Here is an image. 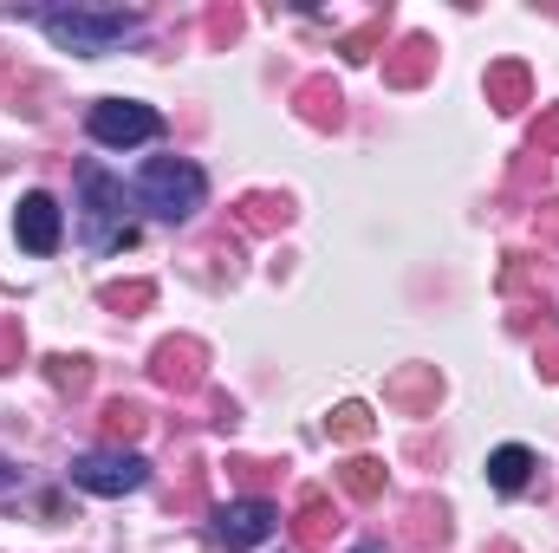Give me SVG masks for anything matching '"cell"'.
<instances>
[{"label":"cell","mask_w":559,"mask_h":553,"mask_svg":"<svg viewBox=\"0 0 559 553\" xmlns=\"http://www.w3.org/2000/svg\"><path fill=\"white\" fill-rule=\"evenodd\" d=\"M39 26H46L59 46H72V52L98 59V52H111L118 39H131V33H138V13H131V7H46V13H39Z\"/></svg>","instance_id":"6da1fadb"},{"label":"cell","mask_w":559,"mask_h":553,"mask_svg":"<svg viewBox=\"0 0 559 553\" xmlns=\"http://www.w3.org/2000/svg\"><path fill=\"white\" fill-rule=\"evenodd\" d=\"M202 196H209V183H202V169H195L189 156H150V163H143L138 202L156 222H189V215L202 209Z\"/></svg>","instance_id":"7a4b0ae2"},{"label":"cell","mask_w":559,"mask_h":553,"mask_svg":"<svg viewBox=\"0 0 559 553\" xmlns=\"http://www.w3.org/2000/svg\"><path fill=\"white\" fill-rule=\"evenodd\" d=\"M79 189H85V202H79V209H85V242H92V248H131L138 228L124 222V189H118L98 163L79 169Z\"/></svg>","instance_id":"3957f363"},{"label":"cell","mask_w":559,"mask_h":553,"mask_svg":"<svg viewBox=\"0 0 559 553\" xmlns=\"http://www.w3.org/2000/svg\"><path fill=\"white\" fill-rule=\"evenodd\" d=\"M72 482L85 495H131V489L150 482V462H143L138 449H92V456L72 462Z\"/></svg>","instance_id":"277c9868"},{"label":"cell","mask_w":559,"mask_h":553,"mask_svg":"<svg viewBox=\"0 0 559 553\" xmlns=\"http://www.w3.org/2000/svg\"><path fill=\"white\" fill-rule=\"evenodd\" d=\"M150 378H156L163 391H176V398L202 391V385H209V345H202V339H189V332L163 339V345L150 352Z\"/></svg>","instance_id":"5b68a950"},{"label":"cell","mask_w":559,"mask_h":553,"mask_svg":"<svg viewBox=\"0 0 559 553\" xmlns=\"http://www.w3.org/2000/svg\"><path fill=\"white\" fill-rule=\"evenodd\" d=\"M274 528H280V515H274V502H267V495H241V502H228V508L215 515V541H222L228 553L274 541Z\"/></svg>","instance_id":"8992f818"},{"label":"cell","mask_w":559,"mask_h":553,"mask_svg":"<svg viewBox=\"0 0 559 553\" xmlns=\"http://www.w3.org/2000/svg\"><path fill=\"white\" fill-rule=\"evenodd\" d=\"M163 131V118L138 105V98H105V105H92V138L111 143V150H131V143L156 138Z\"/></svg>","instance_id":"52a82bcc"},{"label":"cell","mask_w":559,"mask_h":553,"mask_svg":"<svg viewBox=\"0 0 559 553\" xmlns=\"http://www.w3.org/2000/svg\"><path fill=\"white\" fill-rule=\"evenodd\" d=\"M13 235H20V248L26 255H52L59 248V235H66V222H59V202L52 196H20V209H13Z\"/></svg>","instance_id":"ba28073f"},{"label":"cell","mask_w":559,"mask_h":553,"mask_svg":"<svg viewBox=\"0 0 559 553\" xmlns=\"http://www.w3.org/2000/svg\"><path fill=\"white\" fill-rule=\"evenodd\" d=\"M338 508H332V495H319V489H306L299 495V508H293V541L306 553H332V541H338Z\"/></svg>","instance_id":"9c48e42d"},{"label":"cell","mask_w":559,"mask_h":553,"mask_svg":"<svg viewBox=\"0 0 559 553\" xmlns=\"http://www.w3.org/2000/svg\"><path fill=\"white\" fill-rule=\"evenodd\" d=\"M429 72H436V39H429V33H404V39L384 52V85H397V92H417Z\"/></svg>","instance_id":"30bf717a"},{"label":"cell","mask_w":559,"mask_h":553,"mask_svg":"<svg viewBox=\"0 0 559 553\" xmlns=\"http://www.w3.org/2000/svg\"><path fill=\"white\" fill-rule=\"evenodd\" d=\"M293 105H299V118H306L312 131H338V125H345V92H338L332 79H299Z\"/></svg>","instance_id":"8fae6325"},{"label":"cell","mask_w":559,"mask_h":553,"mask_svg":"<svg viewBox=\"0 0 559 553\" xmlns=\"http://www.w3.org/2000/svg\"><path fill=\"white\" fill-rule=\"evenodd\" d=\"M384 398H391L397 411L423 416V411H436V398H442V378H436V365H411V372H397V378L384 385Z\"/></svg>","instance_id":"7c38bea8"},{"label":"cell","mask_w":559,"mask_h":553,"mask_svg":"<svg viewBox=\"0 0 559 553\" xmlns=\"http://www.w3.org/2000/svg\"><path fill=\"white\" fill-rule=\"evenodd\" d=\"M235 222H241L248 235H280V228L293 222V202L274 196V189H254V196H241V202H235Z\"/></svg>","instance_id":"4fadbf2b"},{"label":"cell","mask_w":559,"mask_h":553,"mask_svg":"<svg viewBox=\"0 0 559 553\" xmlns=\"http://www.w3.org/2000/svg\"><path fill=\"white\" fill-rule=\"evenodd\" d=\"M481 92H488V105H495V111H521V105H527V92H534V79H527V66H521V59H501V66H488Z\"/></svg>","instance_id":"5bb4252c"},{"label":"cell","mask_w":559,"mask_h":553,"mask_svg":"<svg viewBox=\"0 0 559 553\" xmlns=\"http://www.w3.org/2000/svg\"><path fill=\"white\" fill-rule=\"evenodd\" d=\"M534 482V449H521V443H501L495 456H488V489H501V495H521Z\"/></svg>","instance_id":"9a60e30c"},{"label":"cell","mask_w":559,"mask_h":553,"mask_svg":"<svg viewBox=\"0 0 559 553\" xmlns=\"http://www.w3.org/2000/svg\"><path fill=\"white\" fill-rule=\"evenodd\" d=\"M338 489H345L352 502H378V495H384V462H378V456H345V462H338Z\"/></svg>","instance_id":"2e32d148"},{"label":"cell","mask_w":559,"mask_h":553,"mask_svg":"<svg viewBox=\"0 0 559 553\" xmlns=\"http://www.w3.org/2000/svg\"><path fill=\"white\" fill-rule=\"evenodd\" d=\"M143 423H150V416H143V404H131V398H111V404L98 411V430H105V443H111V449L138 443V436H143Z\"/></svg>","instance_id":"e0dca14e"},{"label":"cell","mask_w":559,"mask_h":553,"mask_svg":"<svg viewBox=\"0 0 559 553\" xmlns=\"http://www.w3.org/2000/svg\"><path fill=\"white\" fill-rule=\"evenodd\" d=\"M98 299H105V313H118V319H138L143 306H156V286H150V280H111Z\"/></svg>","instance_id":"ac0fdd59"},{"label":"cell","mask_w":559,"mask_h":553,"mask_svg":"<svg viewBox=\"0 0 559 553\" xmlns=\"http://www.w3.org/2000/svg\"><path fill=\"white\" fill-rule=\"evenodd\" d=\"M46 378H52V391L79 398V391H92V358H79V352H59V358H46Z\"/></svg>","instance_id":"d6986e66"},{"label":"cell","mask_w":559,"mask_h":553,"mask_svg":"<svg viewBox=\"0 0 559 553\" xmlns=\"http://www.w3.org/2000/svg\"><path fill=\"white\" fill-rule=\"evenodd\" d=\"M325 430H332V443H365L378 430V416H371V404H338L325 416Z\"/></svg>","instance_id":"ffe728a7"},{"label":"cell","mask_w":559,"mask_h":553,"mask_svg":"<svg viewBox=\"0 0 559 553\" xmlns=\"http://www.w3.org/2000/svg\"><path fill=\"white\" fill-rule=\"evenodd\" d=\"M384 33H391V7H384V13H371L358 33H345V39H338V52H345V59H371V52L384 46Z\"/></svg>","instance_id":"44dd1931"},{"label":"cell","mask_w":559,"mask_h":553,"mask_svg":"<svg viewBox=\"0 0 559 553\" xmlns=\"http://www.w3.org/2000/svg\"><path fill=\"white\" fill-rule=\"evenodd\" d=\"M411 541L417 548H429V541H449V515H442V502H411Z\"/></svg>","instance_id":"7402d4cb"},{"label":"cell","mask_w":559,"mask_h":553,"mask_svg":"<svg viewBox=\"0 0 559 553\" xmlns=\"http://www.w3.org/2000/svg\"><path fill=\"white\" fill-rule=\"evenodd\" d=\"M241 26H248V20H241V7H228V0H222V7H209V20H202L209 46H235V39H241Z\"/></svg>","instance_id":"603a6c76"},{"label":"cell","mask_w":559,"mask_h":553,"mask_svg":"<svg viewBox=\"0 0 559 553\" xmlns=\"http://www.w3.org/2000/svg\"><path fill=\"white\" fill-rule=\"evenodd\" d=\"M202 495H209V469H202V462H182V489L169 495V515H176V508H182V515H195V508H202Z\"/></svg>","instance_id":"cb8c5ba5"},{"label":"cell","mask_w":559,"mask_h":553,"mask_svg":"<svg viewBox=\"0 0 559 553\" xmlns=\"http://www.w3.org/2000/svg\"><path fill=\"white\" fill-rule=\"evenodd\" d=\"M20 352H26V326H20L13 313H0V372H13Z\"/></svg>","instance_id":"d4e9b609"},{"label":"cell","mask_w":559,"mask_h":553,"mask_svg":"<svg viewBox=\"0 0 559 553\" xmlns=\"http://www.w3.org/2000/svg\"><path fill=\"white\" fill-rule=\"evenodd\" d=\"M527 150H534V156H559V105H547V111H540V125H534Z\"/></svg>","instance_id":"484cf974"},{"label":"cell","mask_w":559,"mask_h":553,"mask_svg":"<svg viewBox=\"0 0 559 553\" xmlns=\"http://www.w3.org/2000/svg\"><path fill=\"white\" fill-rule=\"evenodd\" d=\"M228 475H235V482H248V495H254L261 482H274L280 469H274V462H254V456H235V462H228Z\"/></svg>","instance_id":"4316f807"},{"label":"cell","mask_w":559,"mask_h":553,"mask_svg":"<svg viewBox=\"0 0 559 553\" xmlns=\"http://www.w3.org/2000/svg\"><path fill=\"white\" fill-rule=\"evenodd\" d=\"M540 378L559 385V332H554V326H540Z\"/></svg>","instance_id":"83f0119b"},{"label":"cell","mask_w":559,"mask_h":553,"mask_svg":"<svg viewBox=\"0 0 559 553\" xmlns=\"http://www.w3.org/2000/svg\"><path fill=\"white\" fill-rule=\"evenodd\" d=\"M534 228H540V242H547V248H559V196H554V202H540Z\"/></svg>","instance_id":"f1b7e54d"},{"label":"cell","mask_w":559,"mask_h":553,"mask_svg":"<svg viewBox=\"0 0 559 553\" xmlns=\"http://www.w3.org/2000/svg\"><path fill=\"white\" fill-rule=\"evenodd\" d=\"M488 553H514V548H508V541H495V548H488Z\"/></svg>","instance_id":"f546056e"},{"label":"cell","mask_w":559,"mask_h":553,"mask_svg":"<svg viewBox=\"0 0 559 553\" xmlns=\"http://www.w3.org/2000/svg\"><path fill=\"white\" fill-rule=\"evenodd\" d=\"M0 489H7V456H0Z\"/></svg>","instance_id":"4dcf8cb0"},{"label":"cell","mask_w":559,"mask_h":553,"mask_svg":"<svg viewBox=\"0 0 559 553\" xmlns=\"http://www.w3.org/2000/svg\"><path fill=\"white\" fill-rule=\"evenodd\" d=\"M358 553H384V548H378V541H371V548H358Z\"/></svg>","instance_id":"1f68e13d"}]
</instances>
